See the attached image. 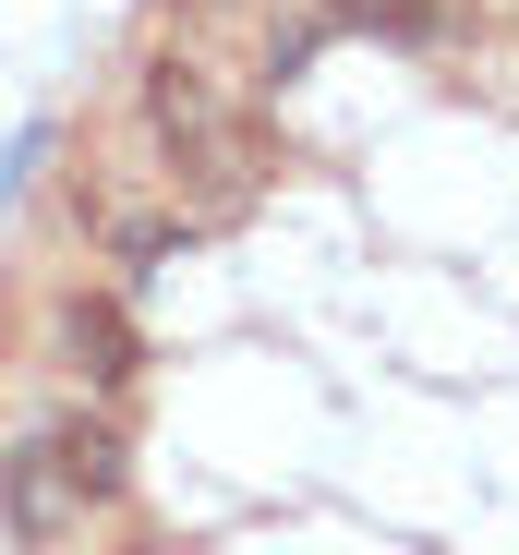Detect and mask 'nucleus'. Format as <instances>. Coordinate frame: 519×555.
<instances>
[{"instance_id":"obj_1","label":"nucleus","mask_w":519,"mask_h":555,"mask_svg":"<svg viewBox=\"0 0 519 555\" xmlns=\"http://www.w3.org/2000/svg\"><path fill=\"white\" fill-rule=\"evenodd\" d=\"M85 507H98V495L61 472L49 435H13V447H0V531H13V555H73V543H85Z\"/></svg>"},{"instance_id":"obj_3","label":"nucleus","mask_w":519,"mask_h":555,"mask_svg":"<svg viewBox=\"0 0 519 555\" xmlns=\"http://www.w3.org/2000/svg\"><path fill=\"white\" fill-rule=\"evenodd\" d=\"M49 447H61V472H73L85 495H98V507L133 483V472H121V435H109V423H85V411H61V423H49Z\"/></svg>"},{"instance_id":"obj_2","label":"nucleus","mask_w":519,"mask_h":555,"mask_svg":"<svg viewBox=\"0 0 519 555\" xmlns=\"http://www.w3.org/2000/svg\"><path fill=\"white\" fill-rule=\"evenodd\" d=\"M145 121H157V145H182V157H230V109H218V85L182 49L145 61Z\"/></svg>"},{"instance_id":"obj_5","label":"nucleus","mask_w":519,"mask_h":555,"mask_svg":"<svg viewBox=\"0 0 519 555\" xmlns=\"http://www.w3.org/2000/svg\"><path fill=\"white\" fill-rule=\"evenodd\" d=\"M338 25H375V37H436V0H338Z\"/></svg>"},{"instance_id":"obj_4","label":"nucleus","mask_w":519,"mask_h":555,"mask_svg":"<svg viewBox=\"0 0 519 555\" xmlns=\"http://www.w3.org/2000/svg\"><path fill=\"white\" fill-rule=\"evenodd\" d=\"M61 326H73V350H85V362H98V387H133V326H121V302H98V291H85Z\"/></svg>"}]
</instances>
